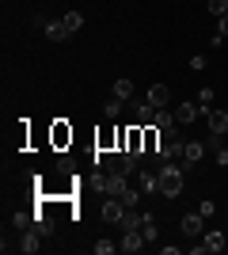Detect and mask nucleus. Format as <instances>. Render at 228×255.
Masks as SVG:
<instances>
[{
    "label": "nucleus",
    "mask_w": 228,
    "mask_h": 255,
    "mask_svg": "<svg viewBox=\"0 0 228 255\" xmlns=\"http://www.w3.org/2000/svg\"><path fill=\"white\" fill-rule=\"evenodd\" d=\"M198 213H202V217H213V213H217V202H213V198H202V206H198Z\"/></svg>",
    "instance_id": "24"
},
{
    "label": "nucleus",
    "mask_w": 228,
    "mask_h": 255,
    "mask_svg": "<svg viewBox=\"0 0 228 255\" xmlns=\"http://www.w3.org/2000/svg\"><path fill=\"white\" fill-rule=\"evenodd\" d=\"M206 122H209V133H221V137H228V111L213 107V111L206 115Z\"/></svg>",
    "instance_id": "7"
},
{
    "label": "nucleus",
    "mask_w": 228,
    "mask_h": 255,
    "mask_svg": "<svg viewBox=\"0 0 228 255\" xmlns=\"http://www.w3.org/2000/svg\"><path fill=\"white\" fill-rule=\"evenodd\" d=\"M107 171H122V175H137V152H118L107 160Z\"/></svg>",
    "instance_id": "3"
},
{
    "label": "nucleus",
    "mask_w": 228,
    "mask_h": 255,
    "mask_svg": "<svg viewBox=\"0 0 228 255\" xmlns=\"http://www.w3.org/2000/svg\"><path fill=\"white\" fill-rule=\"evenodd\" d=\"M145 225V213H133V210H126V217H122V229L130 233V229H141Z\"/></svg>",
    "instance_id": "21"
},
{
    "label": "nucleus",
    "mask_w": 228,
    "mask_h": 255,
    "mask_svg": "<svg viewBox=\"0 0 228 255\" xmlns=\"http://www.w3.org/2000/svg\"><path fill=\"white\" fill-rule=\"evenodd\" d=\"M11 225H15V229H31V213H11Z\"/></svg>",
    "instance_id": "26"
},
{
    "label": "nucleus",
    "mask_w": 228,
    "mask_h": 255,
    "mask_svg": "<svg viewBox=\"0 0 228 255\" xmlns=\"http://www.w3.org/2000/svg\"><path fill=\"white\" fill-rule=\"evenodd\" d=\"M99 217H103L107 225H122V217H126V206H122V198H110V194H107V202H103Z\"/></svg>",
    "instance_id": "4"
},
{
    "label": "nucleus",
    "mask_w": 228,
    "mask_h": 255,
    "mask_svg": "<svg viewBox=\"0 0 228 255\" xmlns=\"http://www.w3.org/2000/svg\"><path fill=\"white\" fill-rule=\"evenodd\" d=\"M38 23H42V31H46V38H50V42H65V38H69L65 19H38Z\"/></svg>",
    "instance_id": "6"
},
{
    "label": "nucleus",
    "mask_w": 228,
    "mask_h": 255,
    "mask_svg": "<svg viewBox=\"0 0 228 255\" xmlns=\"http://www.w3.org/2000/svg\"><path fill=\"white\" fill-rule=\"evenodd\" d=\"M38 248H42V229H27V233H23V240H19V252H23V255H34Z\"/></svg>",
    "instance_id": "9"
},
{
    "label": "nucleus",
    "mask_w": 228,
    "mask_h": 255,
    "mask_svg": "<svg viewBox=\"0 0 228 255\" xmlns=\"http://www.w3.org/2000/svg\"><path fill=\"white\" fill-rule=\"evenodd\" d=\"M137 187H141V194H156L160 191V171H137Z\"/></svg>",
    "instance_id": "11"
},
{
    "label": "nucleus",
    "mask_w": 228,
    "mask_h": 255,
    "mask_svg": "<svg viewBox=\"0 0 228 255\" xmlns=\"http://www.w3.org/2000/svg\"><path fill=\"white\" fill-rule=\"evenodd\" d=\"M213 96H217L213 88H198V107H202V115H209V111H213Z\"/></svg>",
    "instance_id": "17"
},
{
    "label": "nucleus",
    "mask_w": 228,
    "mask_h": 255,
    "mask_svg": "<svg viewBox=\"0 0 228 255\" xmlns=\"http://www.w3.org/2000/svg\"><path fill=\"white\" fill-rule=\"evenodd\" d=\"M198 115H202V107H198V103H190V99L175 107V122H179V126H183V122H194Z\"/></svg>",
    "instance_id": "12"
},
{
    "label": "nucleus",
    "mask_w": 228,
    "mask_h": 255,
    "mask_svg": "<svg viewBox=\"0 0 228 255\" xmlns=\"http://www.w3.org/2000/svg\"><path fill=\"white\" fill-rule=\"evenodd\" d=\"M213 156H217V164H221V168H228V145H221V149L213 152Z\"/></svg>",
    "instance_id": "29"
},
{
    "label": "nucleus",
    "mask_w": 228,
    "mask_h": 255,
    "mask_svg": "<svg viewBox=\"0 0 228 255\" xmlns=\"http://www.w3.org/2000/svg\"><path fill=\"white\" fill-rule=\"evenodd\" d=\"M61 19H65L69 34H76V31H80V27H84V11H65V15H61Z\"/></svg>",
    "instance_id": "19"
},
{
    "label": "nucleus",
    "mask_w": 228,
    "mask_h": 255,
    "mask_svg": "<svg viewBox=\"0 0 228 255\" xmlns=\"http://www.w3.org/2000/svg\"><path fill=\"white\" fill-rule=\"evenodd\" d=\"M209 11H213V15H228V0H209Z\"/></svg>",
    "instance_id": "28"
},
{
    "label": "nucleus",
    "mask_w": 228,
    "mask_h": 255,
    "mask_svg": "<svg viewBox=\"0 0 228 255\" xmlns=\"http://www.w3.org/2000/svg\"><path fill=\"white\" fill-rule=\"evenodd\" d=\"M179 225H183L186 236H202V233H206V217H202V213H186Z\"/></svg>",
    "instance_id": "10"
},
{
    "label": "nucleus",
    "mask_w": 228,
    "mask_h": 255,
    "mask_svg": "<svg viewBox=\"0 0 228 255\" xmlns=\"http://www.w3.org/2000/svg\"><path fill=\"white\" fill-rule=\"evenodd\" d=\"M145 99H149V103L156 107V111H160V107H167V99H171V92H167V88H163V84H152L149 92H145Z\"/></svg>",
    "instance_id": "13"
},
{
    "label": "nucleus",
    "mask_w": 228,
    "mask_h": 255,
    "mask_svg": "<svg viewBox=\"0 0 228 255\" xmlns=\"http://www.w3.org/2000/svg\"><path fill=\"white\" fill-rule=\"evenodd\" d=\"M206 252H225V233H206Z\"/></svg>",
    "instance_id": "22"
},
{
    "label": "nucleus",
    "mask_w": 228,
    "mask_h": 255,
    "mask_svg": "<svg viewBox=\"0 0 228 255\" xmlns=\"http://www.w3.org/2000/svg\"><path fill=\"white\" fill-rule=\"evenodd\" d=\"M122 107H126V99H118V96H110L107 103H103V115H107V118H118V115H122Z\"/></svg>",
    "instance_id": "20"
},
{
    "label": "nucleus",
    "mask_w": 228,
    "mask_h": 255,
    "mask_svg": "<svg viewBox=\"0 0 228 255\" xmlns=\"http://www.w3.org/2000/svg\"><path fill=\"white\" fill-rule=\"evenodd\" d=\"M110 96H118V99H126V103H130V96H133V80H126V76H122V80H114Z\"/></svg>",
    "instance_id": "15"
},
{
    "label": "nucleus",
    "mask_w": 228,
    "mask_h": 255,
    "mask_svg": "<svg viewBox=\"0 0 228 255\" xmlns=\"http://www.w3.org/2000/svg\"><path fill=\"white\" fill-rule=\"evenodd\" d=\"M126 187H130V175H122V171H107V175H99V191L110 194V198H118Z\"/></svg>",
    "instance_id": "2"
},
{
    "label": "nucleus",
    "mask_w": 228,
    "mask_h": 255,
    "mask_svg": "<svg viewBox=\"0 0 228 255\" xmlns=\"http://www.w3.org/2000/svg\"><path fill=\"white\" fill-rule=\"evenodd\" d=\"M114 248H118L114 240H99V244H91V252H95V255H110Z\"/></svg>",
    "instance_id": "25"
},
{
    "label": "nucleus",
    "mask_w": 228,
    "mask_h": 255,
    "mask_svg": "<svg viewBox=\"0 0 228 255\" xmlns=\"http://www.w3.org/2000/svg\"><path fill=\"white\" fill-rule=\"evenodd\" d=\"M152 126H156V129H171L175 126V111H163V107H160L156 118H152Z\"/></svg>",
    "instance_id": "16"
},
{
    "label": "nucleus",
    "mask_w": 228,
    "mask_h": 255,
    "mask_svg": "<svg viewBox=\"0 0 228 255\" xmlns=\"http://www.w3.org/2000/svg\"><path fill=\"white\" fill-rule=\"evenodd\" d=\"M133 115H137V122L152 126V118H156V107H152L149 99H141V103H133Z\"/></svg>",
    "instance_id": "14"
},
{
    "label": "nucleus",
    "mask_w": 228,
    "mask_h": 255,
    "mask_svg": "<svg viewBox=\"0 0 228 255\" xmlns=\"http://www.w3.org/2000/svg\"><path fill=\"white\" fill-rule=\"evenodd\" d=\"M206 141H183V160H179V164H183V168H194L198 160L206 156Z\"/></svg>",
    "instance_id": "5"
},
{
    "label": "nucleus",
    "mask_w": 228,
    "mask_h": 255,
    "mask_svg": "<svg viewBox=\"0 0 228 255\" xmlns=\"http://www.w3.org/2000/svg\"><path fill=\"white\" fill-rule=\"evenodd\" d=\"M228 38V15H221V23H217V34H213V46H221Z\"/></svg>",
    "instance_id": "23"
},
{
    "label": "nucleus",
    "mask_w": 228,
    "mask_h": 255,
    "mask_svg": "<svg viewBox=\"0 0 228 255\" xmlns=\"http://www.w3.org/2000/svg\"><path fill=\"white\" fill-rule=\"evenodd\" d=\"M183 179H186L183 164H160V194L163 198H179L183 194Z\"/></svg>",
    "instance_id": "1"
},
{
    "label": "nucleus",
    "mask_w": 228,
    "mask_h": 255,
    "mask_svg": "<svg viewBox=\"0 0 228 255\" xmlns=\"http://www.w3.org/2000/svg\"><path fill=\"white\" fill-rule=\"evenodd\" d=\"M145 244H149V240H145V233H141V229H130V233H126V236H122V252H126V255H133V252H141V248Z\"/></svg>",
    "instance_id": "8"
},
{
    "label": "nucleus",
    "mask_w": 228,
    "mask_h": 255,
    "mask_svg": "<svg viewBox=\"0 0 228 255\" xmlns=\"http://www.w3.org/2000/svg\"><path fill=\"white\" fill-rule=\"evenodd\" d=\"M118 198H122V206H126V210H133V206L141 202V187H126Z\"/></svg>",
    "instance_id": "18"
},
{
    "label": "nucleus",
    "mask_w": 228,
    "mask_h": 255,
    "mask_svg": "<svg viewBox=\"0 0 228 255\" xmlns=\"http://www.w3.org/2000/svg\"><path fill=\"white\" fill-rule=\"evenodd\" d=\"M141 149V129H130V141H126V152H137Z\"/></svg>",
    "instance_id": "27"
}]
</instances>
